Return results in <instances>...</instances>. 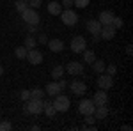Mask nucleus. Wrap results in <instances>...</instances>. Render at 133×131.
<instances>
[{
	"instance_id": "1",
	"label": "nucleus",
	"mask_w": 133,
	"mask_h": 131,
	"mask_svg": "<svg viewBox=\"0 0 133 131\" xmlns=\"http://www.w3.org/2000/svg\"><path fill=\"white\" fill-rule=\"evenodd\" d=\"M23 110L25 113H32V115H39L43 112V99H36V98H29L23 103Z\"/></svg>"
},
{
	"instance_id": "2",
	"label": "nucleus",
	"mask_w": 133,
	"mask_h": 131,
	"mask_svg": "<svg viewBox=\"0 0 133 131\" xmlns=\"http://www.w3.org/2000/svg\"><path fill=\"white\" fill-rule=\"evenodd\" d=\"M21 18H23V21L27 23V25H39V12L36 9H32V7H27V9L21 12Z\"/></svg>"
},
{
	"instance_id": "3",
	"label": "nucleus",
	"mask_w": 133,
	"mask_h": 131,
	"mask_svg": "<svg viewBox=\"0 0 133 131\" xmlns=\"http://www.w3.org/2000/svg\"><path fill=\"white\" fill-rule=\"evenodd\" d=\"M53 106H55L57 112H68L69 106H71V101H69L68 96H64V94H57L53 98Z\"/></svg>"
},
{
	"instance_id": "4",
	"label": "nucleus",
	"mask_w": 133,
	"mask_h": 131,
	"mask_svg": "<svg viewBox=\"0 0 133 131\" xmlns=\"http://www.w3.org/2000/svg\"><path fill=\"white\" fill-rule=\"evenodd\" d=\"M61 20L64 25H68V27H73V25H76V21H78V16H76V12L71 9H66V11H62L61 14Z\"/></svg>"
},
{
	"instance_id": "5",
	"label": "nucleus",
	"mask_w": 133,
	"mask_h": 131,
	"mask_svg": "<svg viewBox=\"0 0 133 131\" xmlns=\"http://www.w3.org/2000/svg\"><path fill=\"white\" fill-rule=\"evenodd\" d=\"M87 48V41H85V37H82V36H75L71 39V50L75 51V53H80V51H83Z\"/></svg>"
},
{
	"instance_id": "6",
	"label": "nucleus",
	"mask_w": 133,
	"mask_h": 131,
	"mask_svg": "<svg viewBox=\"0 0 133 131\" xmlns=\"http://www.w3.org/2000/svg\"><path fill=\"white\" fill-rule=\"evenodd\" d=\"M94 108H96V105L92 103V99H82L80 105H78V112L82 115H91V113H94Z\"/></svg>"
},
{
	"instance_id": "7",
	"label": "nucleus",
	"mask_w": 133,
	"mask_h": 131,
	"mask_svg": "<svg viewBox=\"0 0 133 131\" xmlns=\"http://www.w3.org/2000/svg\"><path fill=\"white\" fill-rule=\"evenodd\" d=\"M112 85H114V76H110L108 73L107 74L101 73V76L98 78V87L101 91H108V89H112Z\"/></svg>"
},
{
	"instance_id": "8",
	"label": "nucleus",
	"mask_w": 133,
	"mask_h": 131,
	"mask_svg": "<svg viewBox=\"0 0 133 131\" xmlns=\"http://www.w3.org/2000/svg\"><path fill=\"white\" fill-rule=\"evenodd\" d=\"M25 59L30 62V64L37 66V64L43 62V53L39 50H36V48H32V50H27V57H25Z\"/></svg>"
},
{
	"instance_id": "9",
	"label": "nucleus",
	"mask_w": 133,
	"mask_h": 131,
	"mask_svg": "<svg viewBox=\"0 0 133 131\" xmlns=\"http://www.w3.org/2000/svg\"><path fill=\"white\" fill-rule=\"evenodd\" d=\"M66 71L73 74V76H76V74H82L83 73V64L82 62H76V60H71L66 64Z\"/></svg>"
},
{
	"instance_id": "10",
	"label": "nucleus",
	"mask_w": 133,
	"mask_h": 131,
	"mask_svg": "<svg viewBox=\"0 0 133 131\" xmlns=\"http://www.w3.org/2000/svg\"><path fill=\"white\" fill-rule=\"evenodd\" d=\"M115 29H114L112 25H103L101 27V30H99V37L101 39H105V41H110V39H114L115 37Z\"/></svg>"
},
{
	"instance_id": "11",
	"label": "nucleus",
	"mask_w": 133,
	"mask_h": 131,
	"mask_svg": "<svg viewBox=\"0 0 133 131\" xmlns=\"http://www.w3.org/2000/svg\"><path fill=\"white\" fill-rule=\"evenodd\" d=\"M69 89H71V92H73V94H76V96H82V94H85V92H87V85H85L83 81L75 80V81H71Z\"/></svg>"
},
{
	"instance_id": "12",
	"label": "nucleus",
	"mask_w": 133,
	"mask_h": 131,
	"mask_svg": "<svg viewBox=\"0 0 133 131\" xmlns=\"http://www.w3.org/2000/svg\"><path fill=\"white\" fill-rule=\"evenodd\" d=\"M92 103L96 105V106H99V105H107L108 103V96H107V92L105 91H98L94 94V98H92Z\"/></svg>"
},
{
	"instance_id": "13",
	"label": "nucleus",
	"mask_w": 133,
	"mask_h": 131,
	"mask_svg": "<svg viewBox=\"0 0 133 131\" xmlns=\"http://www.w3.org/2000/svg\"><path fill=\"white\" fill-rule=\"evenodd\" d=\"M101 27H103V25L98 20H87V23H85V29L91 32V34H99Z\"/></svg>"
},
{
	"instance_id": "14",
	"label": "nucleus",
	"mask_w": 133,
	"mask_h": 131,
	"mask_svg": "<svg viewBox=\"0 0 133 131\" xmlns=\"http://www.w3.org/2000/svg\"><path fill=\"white\" fill-rule=\"evenodd\" d=\"M61 87H59V83H55V81H50L48 85H46V89H44V94H48L51 98H55L57 94H61Z\"/></svg>"
},
{
	"instance_id": "15",
	"label": "nucleus",
	"mask_w": 133,
	"mask_h": 131,
	"mask_svg": "<svg viewBox=\"0 0 133 131\" xmlns=\"http://www.w3.org/2000/svg\"><path fill=\"white\" fill-rule=\"evenodd\" d=\"M112 20H114L112 11H103V12H99V16H98V21H99L101 25H110Z\"/></svg>"
},
{
	"instance_id": "16",
	"label": "nucleus",
	"mask_w": 133,
	"mask_h": 131,
	"mask_svg": "<svg viewBox=\"0 0 133 131\" xmlns=\"http://www.w3.org/2000/svg\"><path fill=\"white\" fill-rule=\"evenodd\" d=\"M43 112H44L48 117H53V115L57 113L55 106H53V103H51V101H48V99H44V98H43Z\"/></svg>"
},
{
	"instance_id": "17",
	"label": "nucleus",
	"mask_w": 133,
	"mask_h": 131,
	"mask_svg": "<svg viewBox=\"0 0 133 131\" xmlns=\"http://www.w3.org/2000/svg\"><path fill=\"white\" fill-rule=\"evenodd\" d=\"M46 44H48V48H50L51 51H55V53L62 51V48H64V43H62L61 39H50Z\"/></svg>"
},
{
	"instance_id": "18",
	"label": "nucleus",
	"mask_w": 133,
	"mask_h": 131,
	"mask_svg": "<svg viewBox=\"0 0 133 131\" xmlns=\"http://www.w3.org/2000/svg\"><path fill=\"white\" fill-rule=\"evenodd\" d=\"M96 119H105L107 115H108V108L105 106V105H99V106H96L94 108V113H92Z\"/></svg>"
},
{
	"instance_id": "19",
	"label": "nucleus",
	"mask_w": 133,
	"mask_h": 131,
	"mask_svg": "<svg viewBox=\"0 0 133 131\" xmlns=\"http://www.w3.org/2000/svg\"><path fill=\"white\" fill-rule=\"evenodd\" d=\"M48 12L53 14V16H59L62 12V5L59 2H50V4H48Z\"/></svg>"
},
{
	"instance_id": "20",
	"label": "nucleus",
	"mask_w": 133,
	"mask_h": 131,
	"mask_svg": "<svg viewBox=\"0 0 133 131\" xmlns=\"http://www.w3.org/2000/svg\"><path fill=\"white\" fill-rule=\"evenodd\" d=\"M105 67H107V66H105V62H103V60H99V59H96V60L92 62V69L96 71L98 74L105 73Z\"/></svg>"
},
{
	"instance_id": "21",
	"label": "nucleus",
	"mask_w": 133,
	"mask_h": 131,
	"mask_svg": "<svg viewBox=\"0 0 133 131\" xmlns=\"http://www.w3.org/2000/svg\"><path fill=\"white\" fill-rule=\"evenodd\" d=\"M23 46L27 48V50H32V48H36L37 46V43H36V37L34 36H27L25 41H23Z\"/></svg>"
},
{
	"instance_id": "22",
	"label": "nucleus",
	"mask_w": 133,
	"mask_h": 131,
	"mask_svg": "<svg viewBox=\"0 0 133 131\" xmlns=\"http://www.w3.org/2000/svg\"><path fill=\"white\" fill-rule=\"evenodd\" d=\"M62 76H64V67H62V66H55V67L51 69V78L61 80Z\"/></svg>"
},
{
	"instance_id": "23",
	"label": "nucleus",
	"mask_w": 133,
	"mask_h": 131,
	"mask_svg": "<svg viewBox=\"0 0 133 131\" xmlns=\"http://www.w3.org/2000/svg\"><path fill=\"white\" fill-rule=\"evenodd\" d=\"M94 60H96V55H94V51H92V50H83V62H87V64H92Z\"/></svg>"
},
{
	"instance_id": "24",
	"label": "nucleus",
	"mask_w": 133,
	"mask_h": 131,
	"mask_svg": "<svg viewBox=\"0 0 133 131\" xmlns=\"http://www.w3.org/2000/svg\"><path fill=\"white\" fill-rule=\"evenodd\" d=\"M14 5H16V11L21 14L23 11L29 7V2H27V0H16V2H14Z\"/></svg>"
},
{
	"instance_id": "25",
	"label": "nucleus",
	"mask_w": 133,
	"mask_h": 131,
	"mask_svg": "<svg viewBox=\"0 0 133 131\" xmlns=\"http://www.w3.org/2000/svg\"><path fill=\"white\" fill-rule=\"evenodd\" d=\"M30 98L43 99V98H44V91H43V89H39V87H37V89H32V91H30Z\"/></svg>"
},
{
	"instance_id": "26",
	"label": "nucleus",
	"mask_w": 133,
	"mask_h": 131,
	"mask_svg": "<svg viewBox=\"0 0 133 131\" xmlns=\"http://www.w3.org/2000/svg\"><path fill=\"white\" fill-rule=\"evenodd\" d=\"M14 55H16L18 59H25V57H27V48H25V46H18V48L14 50Z\"/></svg>"
},
{
	"instance_id": "27",
	"label": "nucleus",
	"mask_w": 133,
	"mask_h": 131,
	"mask_svg": "<svg viewBox=\"0 0 133 131\" xmlns=\"http://www.w3.org/2000/svg\"><path fill=\"white\" fill-rule=\"evenodd\" d=\"M110 25H112L115 30H117V29H123V18H117V16H114V20H112V23H110Z\"/></svg>"
},
{
	"instance_id": "28",
	"label": "nucleus",
	"mask_w": 133,
	"mask_h": 131,
	"mask_svg": "<svg viewBox=\"0 0 133 131\" xmlns=\"http://www.w3.org/2000/svg\"><path fill=\"white\" fill-rule=\"evenodd\" d=\"M89 2H91V0H73V5H76V7L83 9V7L89 5Z\"/></svg>"
},
{
	"instance_id": "29",
	"label": "nucleus",
	"mask_w": 133,
	"mask_h": 131,
	"mask_svg": "<svg viewBox=\"0 0 133 131\" xmlns=\"http://www.w3.org/2000/svg\"><path fill=\"white\" fill-rule=\"evenodd\" d=\"M105 69H107V73H108L110 76H114V74L117 73V66H115V64H108V67H105Z\"/></svg>"
},
{
	"instance_id": "30",
	"label": "nucleus",
	"mask_w": 133,
	"mask_h": 131,
	"mask_svg": "<svg viewBox=\"0 0 133 131\" xmlns=\"http://www.w3.org/2000/svg\"><path fill=\"white\" fill-rule=\"evenodd\" d=\"M12 126H11V122L9 121H2L0 122V131H7V129H11Z\"/></svg>"
},
{
	"instance_id": "31",
	"label": "nucleus",
	"mask_w": 133,
	"mask_h": 131,
	"mask_svg": "<svg viewBox=\"0 0 133 131\" xmlns=\"http://www.w3.org/2000/svg\"><path fill=\"white\" fill-rule=\"evenodd\" d=\"M43 4V0H29V5L32 9H39V5Z\"/></svg>"
},
{
	"instance_id": "32",
	"label": "nucleus",
	"mask_w": 133,
	"mask_h": 131,
	"mask_svg": "<svg viewBox=\"0 0 133 131\" xmlns=\"http://www.w3.org/2000/svg\"><path fill=\"white\" fill-rule=\"evenodd\" d=\"M20 98H21L23 101H27L29 98H30V91H21V92H20Z\"/></svg>"
},
{
	"instance_id": "33",
	"label": "nucleus",
	"mask_w": 133,
	"mask_h": 131,
	"mask_svg": "<svg viewBox=\"0 0 133 131\" xmlns=\"http://www.w3.org/2000/svg\"><path fill=\"white\" fill-rule=\"evenodd\" d=\"M85 121H87V124H94V121H96V117H94V115H85Z\"/></svg>"
},
{
	"instance_id": "34",
	"label": "nucleus",
	"mask_w": 133,
	"mask_h": 131,
	"mask_svg": "<svg viewBox=\"0 0 133 131\" xmlns=\"http://www.w3.org/2000/svg\"><path fill=\"white\" fill-rule=\"evenodd\" d=\"M61 5H64L66 9H69V7L73 5V0H62V4H61Z\"/></svg>"
},
{
	"instance_id": "35",
	"label": "nucleus",
	"mask_w": 133,
	"mask_h": 131,
	"mask_svg": "<svg viewBox=\"0 0 133 131\" xmlns=\"http://www.w3.org/2000/svg\"><path fill=\"white\" fill-rule=\"evenodd\" d=\"M27 30H29V34H34V32L37 30V25H29V27H27Z\"/></svg>"
},
{
	"instance_id": "36",
	"label": "nucleus",
	"mask_w": 133,
	"mask_h": 131,
	"mask_svg": "<svg viewBox=\"0 0 133 131\" xmlns=\"http://www.w3.org/2000/svg\"><path fill=\"white\" fill-rule=\"evenodd\" d=\"M39 43H41V44H46V43H48V37H46L44 34H41V36H39Z\"/></svg>"
},
{
	"instance_id": "37",
	"label": "nucleus",
	"mask_w": 133,
	"mask_h": 131,
	"mask_svg": "<svg viewBox=\"0 0 133 131\" xmlns=\"http://www.w3.org/2000/svg\"><path fill=\"white\" fill-rule=\"evenodd\" d=\"M131 48H133L131 44H128V48H126V53H128V55H131V53H133V50H131Z\"/></svg>"
},
{
	"instance_id": "38",
	"label": "nucleus",
	"mask_w": 133,
	"mask_h": 131,
	"mask_svg": "<svg viewBox=\"0 0 133 131\" xmlns=\"http://www.w3.org/2000/svg\"><path fill=\"white\" fill-rule=\"evenodd\" d=\"M59 87H61V89H66V81L61 80V81H59Z\"/></svg>"
},
{
	"instance_id": "39",
	"label": "nucleus",
	"mask_w": 133,
	"mask_h": 131,
	"mask_svg": "<svg viewBox=\"0 0 133 131\" xmlns=\"http://www.w3.org/2000/svg\"><path fill=\"white\" fill-rule=\"evenodd\" d=\"M121 129H123V131H131V126H123Z\"/></svg>"
},
{
	"instance_id": "40",
	"label": "nucleus",
	"mask_w": 133,
	"mask_h": 131,
	"mask_svg": "<svg viewBox=\"0 0 133 131\" xmlns=\"http://www.w3.org/2000/svg\"><path fill=\"white\" fill-rule=\"evenodd\" d=\"M2 74H4V67L0 66V76H2Z\"/></svg>"
}]
</instances>
